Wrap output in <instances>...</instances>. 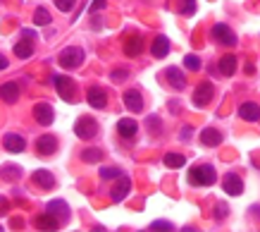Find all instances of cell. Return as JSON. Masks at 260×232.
Returning a JSON list of instances; mask_svg holds the SVG:
<instances>
[{"label":"cell","instance_id":"cell-1","mask_svg":"<svg viewBox=\"0 0 260 232\" xmlns=\"http://www.w3.org/2000/svg\"><path fill=\"white\" fill-rule=\"evenodd\" d=\"M189 182L196 184V187H210V184L217 182V173H215V168L208 165V163L194 165V168L189 170Z\"/></svg>","mask_w":260,"mask_h":232},{"label":"cell","instance_id":"cell-2","mask_svg":"<svg viewBox=\"0 0 260 232\" xmlns=\"http://www.w3.org/2000/svg\"><path fill=\"white\" fill-rule=\"evenodd\" d=\"M53 84H55V89H58V93H60V98L62 101H74L77 96V84H74V79L72 77H67V74H58V77H53Z\"/></svg>","mask_w":260,"mask_h":232},{"label":"cell","instance_id":"cell-3","mask_svg":"<svg viewBox=\"0 0 260 232\" xmlns=\"http://www.w3.org/2000/svg\"><path fill=\"white\" fill-rule=\"evenodd\" d=\"M98 129H100V127H98V122H96L91 115L79 117V120L74 122V132H77V137H79V139H86V142L88 139H93V137L98 134Z\"/></svg>","mask_w":260,"mask_h":232},{"label":"cell","instance_id":"cell-4","mask_svg":"<svg viewBox=\"0 0 260 232\" xmlns=\"http://www.w3.org/2000/svg\"><path fill=\"white\" fill-rule=\"evenodd\" d=\"M81 62H84V51L79 46H69L60 53V67H65V70H74Z\"/></svg>","mask_w":260,"mask_h":232},{"label":"cell","instance_id":"cell-5","mask_svg":"<svg viewBox=\"0 0 260 232\" xmlns=\"http://www.w3.org/2000/svg\"><path fill=\"white\" fill-rule=\"evenodd\" d=\"M212 96H215V87H212L210 82H203V84H198L196 91H194V106H196V108H205V106L212 101Z\"/></svg>","mask_w":260,"mask_h":232},{"label":"cell","instance_id":"cell-6","mask_svg":"<svg viewBox=\"0 0 260 232\" xmlns=\"http://www.w3.org/2000/svg\"><path fill=\"white\" fill-rule=\"evenodd\" d=\"M222 189H225L229 196H239V194H244V179L236 173H227L222 177Z\"/></svg>","mask_w":260,"mask_h":232},{"label":"cell","instance_id":"cell-7","mask_svg":"<svg viewBox=\"0 0 260 232\" xmlns=\"http://www.w3.org/2000/svg\"><path fill=\"white\" fill-rule=\"evenodd\" d=\"M212 36H215L217 43H222V46H227V48H234V46H236V36H234V31H231L227 24H215V27H212Z\"/></svg>","mask_w":260,"mask_h":232},{"label":"cell","instance_id":"cell-8","mask_svg":"<svg viewBox=\"0 0 260 232\" xmlns=\"http://www.w3.org/2000/svg\"><path fill=\"white\" fill-rule=\"evenodd\" d=\"M33 120H36L38 125H43V127L53 125V120H55L53 106H48V103H36V106H33Z\"/></svg>","mask_w":260,"mask_h":232},{"label":"cell","instance_id":"cell-9","mask_svg":"<svg viewBox=\"0 0 260 232\" xmlns=\"http://www.w3.org/2000/svg\"><path fill=\"white\" fill-rule=\"evenodd\" d=\"M129 192H131V179H129V177H117V184L113 187V192H110V199L115 203H119L129 196Z\"/></svg>","mask_w":260,"mask_h":232},{"label":"cell","instance_id":"cell-10","mask_svg":"<svg viewBox=\"0 0 260 232\" xmlns=\"http://www.w3.org/2000/svg\"><path fill=\"white\" fill-rule=\"evenodd\" d=\"M124 106L131 110V113H141L144 110V93L141 91H136V89H129V91H124Z\"/></svg>","mask_w":260,"mask_h":232},{"label":"cell","instance_id":"cell-11","mask_svg":"<svg viewBox=\"0 0 260 232\" xmlns=\"http://www.w3.org/2000/svg\"><path fill=\"white\" fill-rule=\"evenodd\" d=\"M36 151H38L41 156H53V153L58 151V139H55L53 134H43V137H38Z\"/></svg>","mask_w":260,"mask_h":232},{"label":"cell","instance_id":"cell-12","mask_svg":"<svg viewBox=\"0 0 260 232\" xmlns=\"http://www.w3.org/2000/svg\"><path fill=\"white\" fill-rule=\"evenodd\" d=\"M239 117H241L244 122H258L260 120V106L258 103H253V101L241 103V106H239Z\"/></svg>","mask_w":260,"mask_h":232},{"label":"cell","instance_id":"cell-13","mask_svg":"<svg viewBox=\"0 0 260 232\" xmlns=\"http://www.w3.org/2000/svg\"><path fill=\"white\" fill-rule=\"evenodd\" d=\"M136 132H139L136 120H131V117H122V120L117 122V134H119V137H124V139H134Z\"/></svg>","mask_w":260,"mask_h":232},{"label":"cell","instance_id":"cell-14","mask_svg":"<svg viewBox=\"0 0 260 232\" xmlns=\"http://www.w3.org/2000/svg\"><path fill=\"white\" fill-rule=\"evenodd\" d=\"M86 101L91 103V108H105L108 106V93L100 87H91L86 91Z\"/></svg>","mask_w":260,"mask_h":232},{"label":"cell","instance_id":"cell-15","mask_svg":"<svg viewBox=\"0 0 260 232\" xmlns=\"http://www.w3.org/2000/svg\"><path fill=\"white\" fill-rule=\"evenodd\" d=\"M165 79L170 82V87H172L174 91H181V89L186 87V77L181 74L179 67H167V70H165Z\"/></svg>","mask_w":260,"mask_h":232},{"label":"cell","instance_id":"cell-16","mask_svg":"<svg viewBox=\"0 0 260 232\" xmlns=\"http://www.w3.org/2000/svg\"><path fill=\"white\" fill-rule=\"evenodd\" d=\"M141 51H144V38L141 36H127L124 38V55L136 58V55H141Z\"/></svg>","mask_w":260,"mask_h":232},{"label":"cell","instance_id":"cell-17","mask_svg":"<svg viewBox=\"0 0 260 232\" xmlns=\"http://www.w3.org/2000/svg\"><path fill=\"white\" fill-rule=\"evenodd\" d=\"M2 146H5V151H10V153H22V151L27 148V142H24L19 134H5V137H2Z\"/></svg>","mask_w":260,"mask_h":232},{"label":"cell","instance_id":"cell-18","mask_svg":"<svg viewBox=\"0 0 260 232\" xmlns=\"http://www.w3.org/2000/svg\"><path fill=\"white\" fill-rule=\"evenodd\" d=\"M60 223H62V220L55 218L53 213H48V211L36 218V228H38V230H60Z\"/></svg>","mask_w":260,"mask_h":232},{"label":"cell","instance_id":"cell-19","mask_svg":"<svg viewBox=\"0 0 260 232\" xmlns=\"http://www.w3.org/2000/svg\"><path fill=\"white\" fill-rule=\"evenodd\" d=\"M46 211H48V213H53V215L60 218V220H67V218H69V206H67V201H62V199L48 201Z\"/></svg>","mask_w":260,"mask_h":232},{"label":"cell","instance_id":"cell-20","mask_svg":"<svg viewBox=\"0 0 260 232\" xmlns=\"http://www.w3.org/2000/svg\"><path fill=\"white\" fill-rule=\"evenodd\" d=\"M31 182L38 184L41 189H53V187H55V177L48 173V170H36V173L31 175Z\"/></svg>","mask_w":260,"mask_h":232},{"label":"cell","instance_id":"cell-21","mask_svg":"<svg viewBox=\"0 0 260 232\" xmlns=\"http://www.w3.org/2000/svg\"><path fill=\"white\" fill-rule=\"evenodd\" d=\"M150 53H153L155 58H165V55L170 53V38H167V36H155V41H153V46H150Z\"/></svg>","mask_w":260,"mask_h":232},{"label":"cell","instance_id":"cell-22","mask_svg":"<svg viewBox=\"0 0 260 232\" xmlns=\"http://www.w3.org/2000/svg\"><path fill=\"white\" fill-rule=\"evenodd\" d=\"M201 144L205 146H220L222 144V134L215 129V127H205L201 132Z\"/></svg>","mask_w":260,"mask_h":232},{"label":"cell","instance_id":"cell-23","mask_svg":"<svg viewBox=\"0 0 260 232\" xmlns=\"http://www.w3.org/2000/svg\"><path fill=\"white\" fill-rule=\"evenodd\" d=\"M217 70H220V74H225V77H229L236 72V55H222L220 62H217Z\"/></svg>","mask_w":260,"mask_h":232},{"label":"cell","instance_id":"cell-24","mask_svg":"<svg viewBox=\"0 0 260 232\" xmlns=\"http://www.w3.org/2000/svg\"><path fill=\"white\" fill-rule=\"evenodd\" d=\"M0 91H2V101H5V103H17V98H19V87H17L15 82H5Z\"/></svg>","mask_w":260,"mask_h":232},{"label":"cell","instance_id":"cell-25","mask_svg":"<svg viewBox=\"0 0 260 232\" xmlns=\"http://www.w3.org/2000/svg\"><path fill=\"white\" fill-rule=\"evenodd\" d=\"M12 53H15V55H19V58H31V55H33V43H31V38L19 41V43L12 48Z\"/></svg>","mask_w":260,"mask_h":232},{"label":"cell","instance_id":"cell-26","mask_svg":"<svg viewBox=\"0 0 260 232\" xmlns=\"http://www.w3.org/2000/svg\"><path fill=\"white\" fill-rule=\"evenodd\" d=\"M50 12L46 10V7H38L36 12H33V24H38V27H46V24H50Z\"/></svg>","mask_w":260,"mask_h":232},{"label":"cell","instance_id":"cell-27","mask_svg":"<svg viewBox=\"0 0 260 232\" xmlns=\"http://www.w3.org/2000/svg\"><path fill=\"white\" fill-rule=\"evenodd\" d=\"M165 165L167 168H184L186 165V158L181 153H167L165 156Z\"/></svg>","mask_w":260,"mask_h":232},{"label":"cell","instance_id":"cell-28","mask_svg":"<svg viewBox=\"0 0 260 232\" xmlns=\"http://www.w3.org/2000/svg\"><path fill=\"white\" fill-rule=\"evenodd\" d=\"M196 12V0H179V15L181 17H191Z\"/></svg>","mask_w":260,"mask_h":232},{"label":"cell","instance_id":"cell-29","mask_svg":"<svg viewBox=\"0 0 260 232\" xmlns=\"http://www.w3.org/2000/svg\"><path fill=\"white\" fill-rule=\"evenodd\" d=\"M100 177L103 179H117V177H122V170L117 165H103L100 168Z\"/></svg>","mask_w":260,"mask_h":232},{"label":"cell","instance_id":"cell-30","mask_svg":"<svg viewBox=\"0 0 260 232\" xmlns=\"http://www.w3.org/2000/svg\"><path fill=\"white\" fill-rule=\"evenodd\" d=\"M81 158H84L86 163H98V161L103 158V151H100V148H86V151L81 153Z\"/></svg>","mask_w":260,"mask_h":232},{"label":"cell","instance_id":"cell-31","mask_svg":"<svg viewBox=\"0 0 260 232\" xmlns=\"http://www.w3.org/2000/svg\"><path fill=\"white\" fill-rule=\"evenodd\" d=\"M184 67L191 70V72H198V70H201V58H198V55H186V58H184Z\"/></svg>","mask_w":260,"mask_h":232},{"label":"cell","instance_id":"cell-32","mask_svg":"<svg viewBox=\"0 0 260 232\" xmlns=\"http://www.w3.org/2000/svg\"><path fill=\"white\" fill-rule=\"evenodd\" d=\"M148 230H165V232H172L174 225L170 220H155V223H150V228Z\"/></svg>","mask_w":260,"mask_h":232},{"label":"cell","instance_id":"cell-33","mask_svg":"<svg viewBox=\"0 0 260 232\" xmlns=\"http://www.w3.org/2000/svg\"><path fill=\"white\" fill-rule=\"evenodd\" d=\"M146 125L150 127V134H158V132H162V129H160V120H158L155 115H148V117H146Z\"/></svg>","mask_w":260,"mask_h":232},{"label":"cell","instance_id":"cell-34","mask_svg":"<svg viewBox=\"0 0 260 232\" xmlns=\"http://www.w3.org/2000/svg\"><path fill=\"white\" fill-rule=\"evenodd\" d=\"M74 5H77V0H55V7L60 12H69V10H74Z\"/></svg>","mask_w":260,"mask_h":232},{"label":"cell","instance_id":"cell-35","mask_svg":"<svg viewBox=\"0 0 260 232\" xmlns=\"http://www.w3.org/2000/svg\"><path fill=\"white\" fill-rule=\"evenodd\" d=\"M103 7H105V0H93V2L88 5V15H98Z\"/></svg>","mask_w":260,"mask_h":232},{"label":"cell","instance_id":"cell-36","mask_svg":"<svg viewBox=\"0 0 260 232\" xmlns=\"http://www.w3.org/2000/svg\"><path fill=\"white\" fill-rule=\"evenodd\" d=\"M227 208H229L227 203H217V206H215V218H217V220H222V218L227 215Z\"/></svg>","mask_w":260,"mask_h":232},{"label":"cell","instance_id":"cell-37","mask_svg":"<svg viewBox=\"0 0 260 232\" xmlns=\"http://www.w3.org/2000/svg\"><path fill=\"white\" fill-rule=\"evenodd\" d=\"M127 77H129L127 70H115V72H113V82H122V79H127Z\"/></svg>","mask_w":260,"mask_h":232},{"label":"cell","instance_id":"cell-38","mask_svg":"<svg viewBox=\"0 0 260 232\" xmlns=\"http://www.w3.org/2000/svg\"><path fill=\"white\" fill-rule=\"evenodd\" d=\"M17 175H19V168H17V165H5V177H12V179H15Z\"/></svg>","mask_w":260,"mask_h":232},{"label":"cell","instance_id":"cell-39","mask_svg":"<svg viewBox=\"0 0 260 232\" xmlns=\"http://www.w3.org/2000/svg\"><path fill=\"white\" fill-rule=\"evenodd\" d=\"M191 132H194V127H189V125H186V127L181 129V134H179V139H181V142H189V139H191Z\"/></svg>","mask_w":260,"mask_h":232},{"label":"cell","instance_id":"cell-40","mask_svg":"<svg viewBox=\"0 0 260 232\" xmlns=\"http://www.w3.org/2000/svg\"><path fill=\"white\" fill-rule=\"evenodd\" d=\"M22 36H24V38H33V36H36V31L33 29H22Z\"/></svg>","mask_w":260,"mask_h":232}]
</instances>
